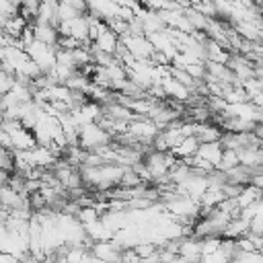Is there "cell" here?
Instances as JSON below:
<instances>
[{
  "label": "cell",
  "instance_id": "obj_4",
  "mask_svg": "<svg viewBox=\"0 0 263 263\" xmlns=\"http://www.w3.org/2000/svg\"><path fill=\"white\" fill-rule=\"evenodd\" d=\"M119 43H121V35L109 27V29H107V31H103V33H101V35H99L90 45H92V47H97V49H101V51H105V53L115 55V53H117V49H119Z\"/></svg>",
  "mask_w": 263,
  "mask_h": 263
},
{
  "label": "cell",
  "instance_id": "obj_2",
  "mask_svg": "<svg viewBox=\"0 0 263 263\" xmlns=\"http://www.w3.org/2000/svg\"><path fill=\"white\" fill-rule=\"evenodd\" d=\"M121 43L125 45V49L138 58V60H152L156 47L152 45V41L148 39V35H134V33H125L121 35Z\"/></svg>",
  "mask_w": 263,
  "mask_h": 263
},
{
  "label": "cell",
  "instance_id": "obj_3",
  "mask_svg": "<svg viewBox=\"0 0 263 263\" xmlns=\"http://www.w3.org/2000/svg\"><path fill=\"white\" fill-rule=\"evenodd\" d=\"M197 156L203 158L205 162H210L214 168L220 166L222 156H224V144L222 140H214V142H201L197 148Z\"/></svg>",
  "mask_w": 263,
  "mask_h": 263
},
{
  "label": "cell",
  "instance_id": "obj_5",
  "mask_svg": "<svg viewBox=\"0 0 263 263\" xmlns=\"http://www.w3.org/2000/svg\"><path fill=\"white\" fill-rule=\"evenodd\" d=\"M199 138L193 134V136H183V140L175 146V148H171V152L177 156V158H181V160H187V158H191V156H195L197 154V148H199Z\"/></svg>",
  "mask_w": 263,
  "mask_h": 263
},
{
  "label": "cell",
  "instance_id": "obj_6",
  "mask_svg": "<svg viewBox=\"0 0 263 263\" xmlns=\"http://www.w3.org/2000/svg\"><path fill=\"white\" fill-rule=\"evenodd\" d=\"M78 14H82L78 8H74V6L68 4V2H60V21H72V18H76Z\"/></svg>",
  "mask_w": 263,
  "mask_h": 263
},
{
  "label": "cell",
  "instance_id": "obj_1",
  "mask_svg": "<svg viewBox=\"0 0 263 263\" xmlns=\"http://www.w3.org/2000/svg\"><path fill=\"white\" fill-rule=\"evenodd\" d=\"M111 140H113V134L107 127H103L99 121L78 127V144L86 150H99V148L111 144Z\"/></svg>",
  "mask_w": 263,
  "mask_h": 263
},
{
  "label": "cell",
  "instance_id": "obj_7",
  "mask_svg": "<svg viewBox=\"0 0 263 263\" xmlns=\"http://www.w3.org/2000/svg\"><path fill=\"white\" fill-rule=\"evenodd\" d=\"M58 2H64V0H58Z\"/></svg>",
  "mask_w": 263,
  "mask_h": 263
}]
</instances>
